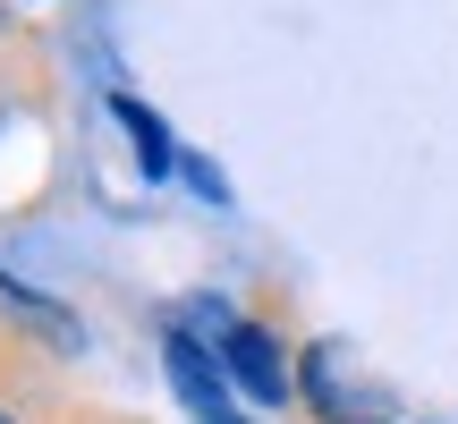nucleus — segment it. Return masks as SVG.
<instances>
[{
    "label": "nucleus",
    "instance_id": "obj_1",
    "mask_svg": "<svg viewBox=\"0 0 458 424\" xmlns=\"http://www.w3.org/2000/svg\"><path fill=\"white\" fill-rule=\"evenodd\" d=\"M162 365H170V391L187 399V416H196V424H246L238 408H229V382L204 365V348L187 340V331H170V340H162Z\"/></svg>",
    "mask_w": 458,
    "mask_h": 424
},
{
    "label": "nucleus",
    "instance_id": "obj_2",
    "mask_svg": "<svg viewBox=\"0 0 458 424\" xmlns=\"http://www.w3.org/2000/svg\"><path fill=\"white\" fill-rule=\"evenodd\" d=\"M221 340H229V374L246 382V399L280 408V399H289V365H280V340H272V331H255V323H229Z\"/></svg>",
    "mask_w": 458,
    "mask_h": 424
},
{
    "label": "nucleus",
    "instance_id": "obj_3",
    "mask_svg": "<svg viewBox=\"0 0 458 424\" xmlns=\"http://www.w3.org/2000/svg\"><path fill=\"white\" fill-rule=\"evenodd\" d=\"M119 119H128V136H136V153H145V170H170V136H162V119H153L145 102H119Z\"/></svg>",
    "mask_w": 458,
    "mask_h": 424
},
{
    "label": "nucleus",
    "instance_id": "obj_4",
    "mask_svg": "<svg viewBox=\"0 0 458 424\" xmlns=\"http://www.w3.org/2000/svg\"><path fill=\"white\" fill-rule=\"evenodd\" d=\"M0 424H17V416H9V408H0Z\"/></svg>",
    "mask_w": 458,
    "mask_h": 424
}]
</instances>
